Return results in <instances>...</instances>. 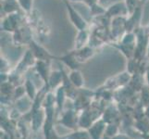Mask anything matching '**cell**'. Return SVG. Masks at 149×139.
I'll use <instances>...</instances> for the list:
<instances>
[{
	"mask_svg": "<svg viewBox=\"0 0 149 139\" xmlns=\"http://www.w3.org/2000/svg\"><path fill=\"white\" fill-rule=\"evenodd\" d=\"M70 2H81L83 0H69Z\"/></svg>",
	"mask_w": 149,
	"mask_h": 139,
	"instance_id": "obj_18",
	"label": "cell"
},
{
	"mask_svg": "<svg viewBox=\"0 0 149 139\" xmlns=\"http://www.w3.org/2000/svg\"><path fill=\"white\" fill-rule=\"evenodd\" d=\"M71 53L73 54L77 61H85L94 55V48L91 45H86L83 48L74 49Z\"/></svg>",
	"mask_w": 149,
	"mask_h": 139,
	"instance_id": "obj_6",
	"label": "cell"
},
{
	"mask_svg": "<svg viewBox=\"0 0 149 139\" xmlns=\"http://www.w3.org/2000/svg\"><path fill=\"white\" fill-rule=\"evenodd\" d=\"M20 8L23 9L25 12H31L33 7V0H18Z\"/></svg>",
	"mask_w": 149,
	"mask_h": 139,
	"instance_id": "obj_13",
	"label": "cell"
},
{
	"mask_svg": "<svg viewBox=\"0 0 149 139\" xmlns=\"http://www.w3.org/2000/svg\"><path fill=\"white\" fill-rule=\"evenodd\" d=\"M35 66H36V70L39 73V74L42 76V78L47 79V65L45 63V60H40L38 59L35 63Z\"/></svg>",
	"mask_w": 149,
	"mask_h": 139,
	"instance_id": "obj_10",
	"label": "cell"
},
{
	"mask_svg": "<svg viewBox=\"0 0 149 139\" xmlns=\"http://www.w3.org/2000/svg\"><path fill=\"white\" fill-rule=\"evenodd\" d=\"M29 44H30V49L32 50V52L33 53L34 57L37 59H40V60L48 59V57H50V55L43 46H41L38 43H36L33 39L31 40V42Z\"/></svg>",
	"mask_w": 149,
	"mask_h": 139,
	"instance_id": "obj_5",
	"label": "cell"
},
{
	"mask_svg": "<svg viewBox=\"0 0 149 139\" xmlns=\"http://www.w3.org/2000/svg\"><path fill=\"white\" fill-rule=\"evenodd\" d=\"M26 89H27L29 96L31 97H33L34 96V86H33V84L30 80L26 82Z\"/></svg>",
	"mask_w": 149,
	"mask_h": 139,
	"instance_id": "obj_15",
	"label": "cell"
},
{
	"mask_svg": "<svg viewBox=\"0 0 149 139\" xmlns=\"http://www.w3.org/2000/svg\"><path fill=\"white\" fill-rule=\"evenodd\" d=\"M140 1H141V2H143H143H146V0H140Z\"/></svg>",
	"mask_w": 149,
	"mask_h": 139,
	"instance_id": "obj_19",
	"label": "cell"
},
{
	"mask_svg": "<svg viewBox=\"0 0 149 139\" xmlns=\"http://www.w3.org/2000/svg\"><path fill=\"white\" fill-rule=\"evenodd\" d=\"M89 41H90V37H89V33L87 32V30L78 31V34H77V36L75 38L74 49H80L84 47L89 43Z\"/></svg>",
	"mask_w": 149,
	"mask_h": 139,
	"instance_id": "obj_8",
	"label": "cell"
},
{
	"mask_svg": "<svg viewBox=\"0 0 149 139\" xmlns=\"http://www.w3.org/2000/svg\"><path fill=\"white\" fill-rule=\"evenodd\" d=\"M81 2L85 3V4L87 5V6H88V7L90 8V7H92V6H94L95 4L98 3V0H83Z\"/></svg>",
	"mask_w": 149,
	"mask_h": 139,
	"instance_id": "obj_16",
	"label": "cell"
},
{
	"mask_svg": "<svg viewBox=\"0 0 149 139\" xmlns=\"http://www.w3.org/2000/svg\"><path fill=\"white\" fill-rule=\"evenodd\" d=\"M1 8L5 14H14L19 11L20 6L18 0H2L1 1Z\"/></svg>",
	"mask_w": 149,
	"mask_h": 139,
	"instance_id": "obj_7",
	"label": "cell"
},
{
	"mask_svg": "<svg viewBox=\"0 0 149 139\" xmlns=\"http://www.w3.org/2000/svg\"><path fill=\"white\" fill-rule=\"evenodd\" d=\"M61 74L62 73H58V71H55V73H53L50 77V85L52 86H55L56 84H58V82L61 80V77H62Z\"/></svg>",
	"mask_w": 149,
	"mask_h": 139,
	"instance_id": "obj_14",
	"label": "cell"
},
{
	"mask_svg": "<svg viewBox=\"0 0 149 139\" xmlns=\"http://www.w3.org/2000/svg\"><path fill=\"white\" fill-rule=\"evenodd\" d=\"M90 10H91V14L93 15V16H96V17L104 16V15H106V12H107V8L101 6L99 3H96L94 5V6L90 7Z\"/></svg>",
	"mask_w": 149,
	"mask_h": 139,
	"instance_id": "obj_11",
	"label": "cell"
},
{
	"mask_svg": "<svg viewBox=\"0 0 149 139\" xmlns=\"http://www.w3.org/2000/svg\"><path fill=\"white\" fill-rule=\"evenodd\" d=\"M126 17H116L111 22V34L113 37H122V32H126Z\"/></svg>",
	"mask_w": 149,
	"mask_h": 139,
	"instance_id": "obj_4",
	"label": "cell"
},
{
	"mask_svg": "<svg viewBox=\"0 0 149 139\" xmlns=\"http://www.w3.org/2000/svg\"><path fill=\"white\" fill-rule=\"evenodd\" d=\"M70 79L76 86H78V87L81 86V85H83V83H84L83 77H81V73L77 70H73L72 71H71V73L70 75Z\"/></svg>",
	"mask_w": 149,
	"mask_h": 139,
	"instance_id": "obj_12",
	"label": "cell"
},
{
	"mask_svg": "<svg viewBox=\"0 0 149 139\" xmlns=\"http://www.w3.org/2000/svg\"><path fill=\"white\" fill-rule=\"evenodd\" d=\"M129 15L128 13L127 6L125 1H120L112 4L107 8L106 16L109 17V19H113L116 17H126Z\"/></svg>",
	"mask_w": 149,
	"mask_h": 139,
	"instance_id": "obj_3",
	"label": "cell"
},
{
	"mask_svg": "<svg viewBox=\"0 0 149 139\" xmlns=\"http://www.w3.org/2000/svg\"><path fill=\"white\" fill-rule=\"evenodd\" d=\"M20 22H22V17H20L19 12L6 15V17L3 19L1 29L3 32L13 34L15 31L19 28Z\"/></svg>",
	"mask_w": 149,
	"mask_h": 139,
	"instance_id": "obj_2",
	"label": "cell"
},
{
	"mask_svg": "<svg viewBox=\"0 0 149 139\" xmlns=\"http://www.w3.org/2000/svg\"><path fill=\"white\" fill-rule=\"evenodd\" d=\"M60 60H62L64 63H66L68 65L70 68L76 70L77 69V66H78V61L75 59V57L73 56L72 53H70V54H67L63 57H61Z\"/></svg>",
	"mask_w": 149,
	"mask_h": 139,
	"instance_id": "obj_9",
	"label": "cell"
},
{
	"mask_svg": "<svg viewBox=\"0 0 149 139\" xmlns=\"http://www.w3.org/2000/svg\"><path fill=\"white\" fill-rule=\"evenodd\" d=\"M146 74H147V81H148V84H149V67L147 68V71H146Z\"/></svg>",
	"mask_w": 149,
	"mask_h": 139,
	"instance_id": "obj_17",
	"label": "cell"
},
{
	"mask_svg": "<svg viewBox=\"0 0 149 139\" xmlns=\"http://www.w3.org/2000/svg\"><path fill=\"white\" fill-rule=\"evenodd\" d=\"M64 3L67 8V11H68V14H69L70 22L72 23L73 26L78 31L87 30L88 24H87L86 20L81 16V14L77 11L72 6H71V4L69 0H64Z\"/></svg>",
	"mask_w": 149,
	"mask_h": 139,
	"instance_id": "obj_1",
	"label": "cell"
}]
</instances>
